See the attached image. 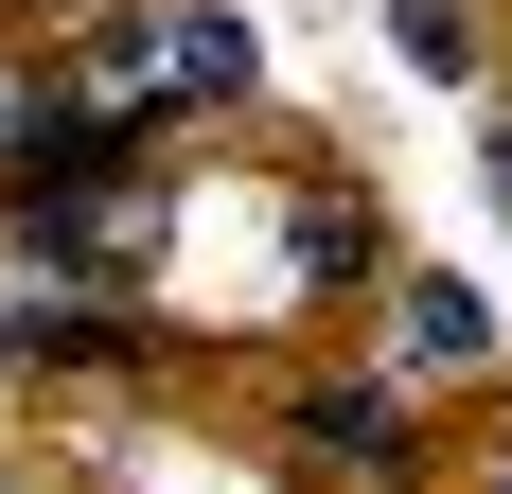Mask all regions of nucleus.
I'll use <instances>...</instances> for the list:
<instances>
[{
  "label": "nucleus",
  "instance_id": "1",
  "mask_svg": "<svg viewBox=\"0 0 512 494\" xmlns=\"http://www.w3.org/2000/svg\"><path fill=\"white\" fill-rule=\"evenodd\" d=\"M495 353V318H477V283H442V265H407V371H477Z\"/></svg>",
  "mask_w": 512,
  "mask_h": 494
},
{
  "label": "nucleus",
  "instance_id": "2",
  "mask_svg": "<svg viewBox=\"0 0 512 494\" xmlns=\"http://www.w3.org/2000/svg\"><path fill=\"white\" fill-rule=\"evenodd\" d=\"M389 36H407V71H442V89H477V18H460V0H407Z\"/></svg>",
  "mask_w": 512,
  "mask_h": 494
},
{
  "label": "nucleus",
  "instance_id": "3",
  "mask_svg": "<svg viewBox=\"0 0 512 494\" xmlns=\"http://www.w3.org/2000/svg\"><path fill=\"white\" fill-rule=\"evenodd\" d=\"M177 89L230 106V89H248V36H230V18H177Z\"/></svg>",
  "mask_w": 512,
  "mask_h": 494
}]
</instances>
